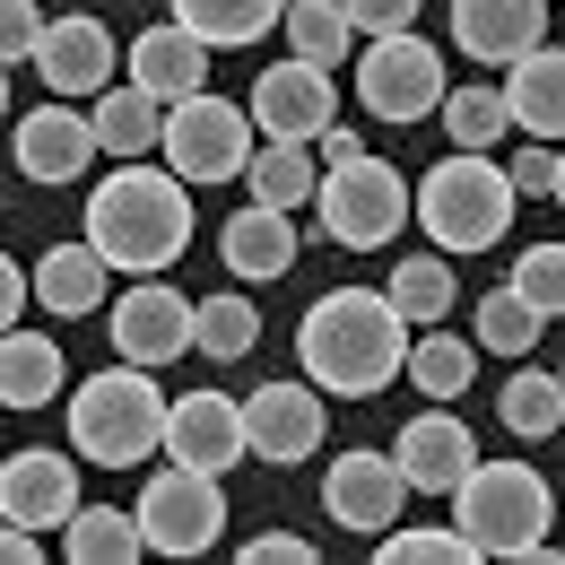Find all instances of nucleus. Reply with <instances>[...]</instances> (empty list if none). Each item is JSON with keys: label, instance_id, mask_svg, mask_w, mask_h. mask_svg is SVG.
Masks as SVG:
<instances>
[{"label": "nucleus", "instance_id": "obj_43", "mask_svg": "<svg viewBox=\"0 0 565 565\" xmlns=\"http://www.w3.org/2000/svg\"><path fill=\"white\" fill-rule=\"evenodd\" d=\"M322 157H331V166H356V157H365V131H340V122H331V131H322Z\"/></svg>", "mask_w": 565, "mask_h": 565}, {"label": "nucleus", "instance_id": "obj_20", "mask_svg": "<svg viewBox=\"0 0 565 565\" xmlns=\"http://www.w3.org/2000/svg\"><path fill=\"white\" fill-rule=\"evenodd\" d=\"M122 71L140 78L148 96H166V105H183V96H201L210 87V44L183 26V18H166V26H148L140 44L122 53Z\"/></svg>", "mask_w": 565, "mask_h": 565}, {"label": "nucleus", "instance_id": "obj_27", "mask_svg": "<svg viewBox=\"0 0 565 565\" xmlns=\"http://www.w3.org/2000/svg\"><path fill=\"white\" fill-rule=\"evenodd\" d=\"M287 53L296 62H322V71H349V53H356V18H349V0H287Z\"/></svg>", "mask_w": 565, "mask_h": 565}, {"label": "nucleus", "instance_id": "obj_41", "mask_svg": "<svg viewBox=\"0 0 565 565\" xmlns=\"http://www.w3.org/2000/svg\"><path fill=\"white\" fill-rule=\"evenodd\" d=\"M356 35H401V26H418V0H349Z\"/></svg>", "mask_w": 565, "mask_h": 565}, {"label": "nucleus", "instance_id": "obj_22", "mask_svg": "<svg viewBox=\"0 0 565 565\" xmlns=\"http://www.w3.org/2000/svg\"><path fill=\"white\" fill-rule=\"evenodd\" d=\"M504 105H513V131L565 148V44H540V53L504 62Z\"/></svg>", "mask_w": 565, "mask_h": 565}, {"label": "nucleus", "instance_id": "obj_13", "mask_svg": "<svg viewBox=\"0 0 565 565\" xmlns=\"http://www.w3.org/2000/svg\"><path fill=\"white\" fill-rule=\"evenodd\" d=\"M331 114H340V78L322 71V62H270V71L253 78V122H262V140H322L331 131Z\"/></svg>", "mask_w": 565, "mask_h": 565}, {"label": "nucleus", "instance_id": "obj_12", "mask_svg": "<svg viewBox=\"0 0 565 565\" xmlns=\"http://www.w3.org/2000/svg\"><path fill=\"white\" fill-rule=\"evenodd\" d=\"M322 383L305 374V383H262V392H244V435H253V461H270V470H296V461H313L322 452Z\"/></svg>", "mask_w": 565, "mask_h": 565}, {"label": "nucleus", "instance_id": "obj_2", "mask_svg": "<svg viewBox=\"0 0 565 565\" xmlns=\"http://www.w3.org/2000/svg\"><path fill=\"white\" fill-rule=\"evenodd\" d=\"M87 244H96L114 270H131V279L174 270L183 244H192V183H183L174 166H140V157H131L122 174L96 183V201H87Z\"/></svg>", "mask_w": 565, "mask_h": 565}, {"label": "nucleus", "instance_id": "obj_24", "mask_svg": "<svg viewBox=\"0 0 565 565\" xmlns=\"http://www.w3.org/2000/svg\"><path fill=\"white\" fill-rule=\"evenodd\" d=\"M105 279H114V262H105L96 244H53V253L35 262V305L62 313V322H78V313L105 305Z\"/></svg>", "mask_w": 565, "mask_h": 565}, {"label": "nucleus", "instance_id": "obj_14", "mask_svg": "<svg viewBox=\"0 0 565 565\" xmlns=\"http://www.w3.org/2000/svg\"><path fill=\"white\" fill-rule=\"evenodd\" d=\"M9 157H18V174L26 183H78L87 174V157H105V140H96V114H71V96L62 105H35V114H18V140H9Z\"/></svg>", "mask_w": 565, "mask_h": 565}, {"label": "nucleus", "instance_id": "obj_39", "mask_svg": "<svg viewBox=\"0 0 565 565\" xmlns=\"http://www.w3.org/2000/svg\"><path fill=\"white\" fill-rule=\"evenodd\" d=\"M504 174H513V192H522V201L557 192V140H531V148H513V166H504Z\"/></svg>", "mask_w": 565, "mask_h": 565}, {"label": "nucleus", "instance_id": "obj_25", "mask_svg": "<svg viewBox=\"0 0 565 565\" xmlns=\"http://www.w3.org/2000/svg\"><path fill=\"white\" fill-rule=\"evenodd\" d=\"M0 401H9V409L62 401V349H53L44 331H18V322H9V340H0Z\"/></svg>", "mask_w": 565, "mask_h": 565}, {"label": "nucleus", "instance_id": "obj_34", "mask_svg": "<svg viewBox=\"0 0 565 565\" xmlns=\"http://www.w3.org/2000/svg\"><path fill=\"white\" fill-rule=\"evenodd\" d=\"M540 322H548V313H540L522 287L504 279L495 296H479V313H470V340H479V349H495V356H522V349H540Z\"/></svg>", "mask_w": 565, "mask_h": 565}, {"label": "nucleus", "instance_id": "obj_6", "mask_svg": "<svg viewBox=\"0 0 565 565\" xmlns=\"http://www.w3.org/2000/svg\"><path fill=\"white\" fill-rule=\"evenodd\" d=\"M183 183H235V174H253V157H262V122H253V105H226V96H183L174 114H166V148H157Z\"/></svg>", "mask_w": 565, "mask_h": 565}, {"label": "nucleus", "instance_id": "obj_31", "mask_svg": "<svg viewBox=\"0 0 565 565\" xmlns=\"http://www.w3.org/2000/svg\"><path fill=\"white\" fill-rule=\"evenodd\" d=\"M470 374H479V340H452L444 322H426L418 340H409V383H418L426 401H461Z\"/></svg>", "mask_w": 565, "mask_h": 565}, {"label": "nucleus", "instance_id": "obj_19", "mask_svg": "<svg viewBox=\"0 0 565 565\" xmlns=\"http://www.w3.org/2000/svg\"><path fill=\"white\" fill-rule=\"evenodd\" d=\"M0 513L26 531H62L78 513V461L71 452H9L0 461Z\"/></svg>", "mask_w": 565, "mask_h": 565}, {"label": "nucleus", "instance_id": "obj_45", "mask_svg": "<svg viewBox=\"0 0 565 565\" xmlns=\"http://www.w3.org/2000/svg\"><path fill=\"white\" fill-rule=\"evenodd\" d=\"M548 201H557V210H565V148H557V192H548Z\"/></svg>", "mask_w": 565, "mask_h": 565}, {"label": "nucleus", "instance_id": "obj_4", "mask_svg": "<svg viewBox=\"0 0 565 565\" xmlns=\"http://www.w3.org/2000/svg\"><path fill=\"white\" fill-rule=\"evenodd\" d=\"M522 210V192H513V174L495 166L488 148H452V157H435L418 174V226L435 253H488L504 244V226Z\"/></svg>", "mask_w": 565, "mask_h": 565}, {"label": "nucleus", "instance_id": "obj_9", "mask_svg": "<svg viewBox=\"0 0 565 565\" xmlns=\"http://www.w3.org/2000/svg\"><path fill=\"white\" fill-rule=\"evenodd\" d=\"M131 513H140V531H148V557H210L217 540H226V488H217L210 470H183V461H166L140 488Z\"/></svg>", "mask_w": 565, "mask_h": 565}, {"label": "nucleus", "instance_id": "obj_32", "mask_svg": "<svg viewBox=\"0 0 565 565\" xmlns=\"http://www.w3.org/2000/svg\"><path fill=\"white\" fill-rule=\"evenodd\" d=\"M392 305H401V313H409V322H444V313H452V296H461V279H452V253H435V244H426V253H409V262H401V270H392Z\"/></svg>", "mask_w": 565, "mask_h": 565}, {"label": "nucleus", "instance_id": "obj_28", "mask_svg": "<svg viewBox=\"0 0 565 565\" xmlns=\"http://www.w3.org/2000/svg\"><path fill=\"white\" fill-rule=\"evenodd\" d=\"M495 418L504 435H522V444H540V435H557L565 426V365H522V374H504V392H495Z\"/></svg>", "mask_w": 565, "mask_h": 565}, {"label": "nucleus", "instance_id": "obj_44", "mask_svg": "<svg viewBox=\"0 0 565 565\" xmlns=\"http://www.w3.org/2000/svg\"><path fill=\"white\" fill-rule=\"evenodd\" d=\"M0 557H9V565H44V548H35L26 522H9V531H0Z\"/></svg>", "mask_w": 565, "mask_h": 565}, {"label": "nucleus", "instance_id": "obj_26", "mask_svg": "<svg viewBox=\"0 0 565 565\" xmlns=\"http://www.w3.org/2000/svg\"><path fill=\"white\" fill-rule=\"evenodd\" d=\"M174 18L210 53H235V44H262L270 26H287V0H174Z\"/></svg>", "mask_w": 565, "mask_h": 565}, {"label": "nucleus", "instance_id": "obj_29", "mask_svg": "<svg viewBox=\"0 0 565 565\" xmlns=\"http://www.w3.org/2000/svg\"><path fill=\"white\" fill-rule=\"evenodd\" d=\"M62 557H78V565H131V557H148V531H140V513L78 504L71 522H62Z\"/></svg>", "mask_w": 565, "mask_h": 565}, {"label": "nucleus", "instance_id": "obj_1", "mask_svg": "<svg viewBox=\"0 0 565 565\" xmlns=\"http://www.w3.org/2000/svg\"><path fill=\"white\" fill-rule=\"evenodd\" d=\"M409 340H418V322L392 305V287H331L296 322L305 374L322 392H340V401H374L383 383H401L409 374Z\"/></svg>", "mask_w": 565, "mask_h": 565}, {"label": "nucleus", "instance_id": "obj_40", "mask_svg": "<svg viewBox=\"0 0 565 565\" xmlns=\"http://www.w3.org/2000/svg\"><path fill=\"white\" fill-rule=\"evenodd\" d=\"M244 565H313V540H305V531H253V540H244Z\"/></svg>", "mask_w": 565, "mask_h": 565}, {"label": "nucleus", "instance_id": "obj_8", "mask_svg": "<svg viewBox=\"0 0 565 565\" xmlns=\"http://www.w3.org/2000/svg\"><path fill=\"white\" fill-rule=\"evenodd\" d=\"M444 96H452L444 53L426 44L418 26H401V35H365V62H356V105H365L374 122H426V114H444Z\"/></svg>", "mask_w": 565, "mask_h": 565}, {"label": "nucleus", "instance_id": "obj_5", "mask_svg": "<svg viewBox=\"0 0 565 565\" xmlns=\"http://www.w3.org/2000/svg\"><path fill=\"white\" fill-rule=\"evenodd\" d=\"M452 522L479 540V557H522L548 548V522H557V488L531 470V461H479L461 488H452Z\"/></svg>", "mask_w": 565, "mask_h": 565}, {"label": "nucleus", "instance_id": "obj_3", "mask_svg": "<svg viewBox=\"0 0 565 565\" xmlns=\"http://www.w3.org/2000/svg\"><path fill=\"white\" fill-rule=\"evenodd\" d=\"M166 418H174V401L157 392V365L114 356L71 392V452L96 461V470H140L166 444Z\"/></svg>", "mask_w": 565, "mask_h": 565}, {"label": "nucleus", "instance_id": "obj_16", "mask_svg": "<svg viewBox=\"0 0 565 565\" xmlns=\"http://www.w3.org/2000/svg\"><path fill=\"white\" fill-rule=\"evenodd\" d=\"M244 452H253V435H244V401H226V392H183V401H174V418H166V461L226 479Z\"/></svg>", "mask_w": 565, "mask_h": 565}, {"label": "nucleus", "instance_id": "obj_15", "mask_svg": "<svg viewBox=\"0 0 565 565\" xmlns=\"http://www.w3.org/2000/svg\"><path fill=\"white\" fill-rule=\"evenodd\" d=\"M26 71L44 78L53 96H105L114 71H122V53H114L105 18L71 9V18H53V26H44V44H35V62H26Z\"/></svg>", "mask_w": 565, "mask_h": 565}, {"label": "nucleus", "instance_id": "obj_18", "mask_svg": "<svg viewBox=\"0 0 565 565\" xmlns=\"http://www.w3.org/2000/svg\"><path fill=\"white\" fill-rule=\"evenodd\" d=\"M452 44L470 62L504 71V62L548 44V0H452Z\"/></svg>", "mask_w": 565, "mask_h": 565}, {"label": "nucleus", "instance_id": "obj_30", "mask_svg": "<svg viewBox=\"0 0 565 565\" xmlns=\"http://www.w3.org/2000/svg\"><path fill=\"white\" fill-rule=\"evenodd\" d=\"M253 201H270V210H313L322 201V174H313V140H262L253 157Z\"/></svg>", "mask_w": 565, "mask_h": 565}, {"label": "nucleus", "instance_id": "obj_33", "mask_svg": "<svg viewBox=\"0 0 565 565\" xmlns=\"http://www.w3.org/2000/svg\"><path fill=\"white\" fill-rule=\"evenodd\" d=\"M253 349H262V305H253L244 287H217V296H201V356H217V365H244Z\"/></svg>", "mask_w": 565, "mask_h": 565}, {"label": "nucleus", "instance_id": "obj_11", "mask_svg": "<svg viewBox=\"0 0 565 565\" xmlns=\"http://www.w3.org/2000/svg\"><path fill=\"white\" fill-rule=\"evenodd\" d=\"M409 470H401V452H340L331 461V479H322V513L356 531V540H383L392 522H401V504H409Z\"/></svg>", "mask_w": 565, "mask_h": 565}, {"label": "nucleus", "instance_id": "obj_37", "mask_svg": "<svg viewBox=\"0 0 565 565\" xmlns=\"http://www.w3.org/2000/svg\"><path fill=\"white\" fill-rule=\"evenodd\" d=\"M513 287L557 322V313H565V244H531V253L513 262Z\"/></svg>", "mask_w": 565, "mask_h": 565}, {"label": "nucleus", "instance_id": "obj_38", "mask_svg": "<svg viewBox=\"0 0 565 565\" xmlns=\"http://www.w3.org/2000/svg\"><path fill=\"white\" fill-rule=\"evenodd\" d=\"M44 26H53V18H44L35 0H0V53H9V71H18V62H35Z\"/></svg>", "mask_w": 565, "mask_h": 565}, {"label": "nucleus", "instance_id": "obj_10", "mask_svg": "<svg viewBox=\"0 0 565 565\" xmlns=\"http://www.w3.org/2000/svg\"><path fill=\"white\" fill-rule=\"evenodd\" d=\"M114 356H131V365H174V356H201V305L192 296H174L166 279H140L114 296Z\"/></svg>", "mask_w": 565, "mask_h": 565}, {"label": "nucleus", "instance_id": "obj_23", "mask_svg": "<svg viewBox=\"0 0 565 565\" xmlns=\"http://www.w3.org/2000/svg\"><path fill=\"white\" fill-rule=\"evenodd\" d=\"M87 114H96V140H105V157H148V148H166V96H148L140 78L131 87H105V96H87Z\"/></svg>", "mask_w": 565, "mask_h": 565}, {"label": "nucleus", "instance_id": "obj_35", "mask_svg": "<svg viewBox=\"0 0 565 565\" xmlns=\"http://www.w3.org/2000/svg\"><path fill=\"white\" fill-rule=\"evenodd\" d=\"M504 131H513L504 87H452V96H444V140L452 148H495Z\"/></svg>", "mask_w": 565, "mask_h": 565}, {"label": "nucleus", "instance_id": "obj_17", "mask_svg": "<svg viewBox=\"0 0 565 565\" xmlns=\"http://www.w3.org/2000/svg\"><path fill=\"white\" fill-rule=\"evenodd\" d=\"M452 401H426V418L401 426V470H409V488L418 495H452L470 470H479V435H470V418H444Z\"/></svg>", "mask_w": 565, "mask_h": 565}, {"label": "nucleus", "instance_id": "obj_21", "mask_svg": "<svg viewBox=\"0 0 565 565\" xmlns=\"http://www.w3.org/2000/svg\"><path fill=\"white\" fill-rule=\"evenodd\" d=\"M217 262H226V279H287L296 270V210H270V201L235 210L217 235Z\"/></svg>", "mask_w": 565, "mask_h": 565}, {"label": "nucleus", "instance_id": "obj_7", "mask_svg": "<svg viewBox=\"0 0 565 565\" xmlns=\"http://www.w3.org/2000/svg\"><path fill=\"white\" fill-rule=\"evenodd\" d=\"M322 235L340 244V253H383L409 217H418V192L401 183V166H383V157H356V166H331L322 174Z\"/></svg>", "mask_w": 565, "mask_h": 565}, {"label": "nucleus", "instance_id": "obj_36", "mask_svg": "<svg viewBox=\"0 0 565 565\" xmlns=\"http://www.w3.org/2000/svg\"><path fill=\"white\" fill-rule=\"evenodd\" d=\"M374 565H479V540H470L461 522H452V531H435V522H426V531H401V522H392Z\"/></svg>", "mask_w": 565, "mask_h": 565}, {"label": "nucleus", "instance_id": "obj_42", "mask_svg": "<svg viewBox=\"0 0 565 565\" xmlns=\"http://www.w3.org/2000/svg\"><path fill=\"white\" fill-rule=\"evenodd\" d=\"M35 296V270H18V262H0V313L18 322V305Z\"/></svg>", "mask_w": 565, "mask_h": 565}]
</instances>
